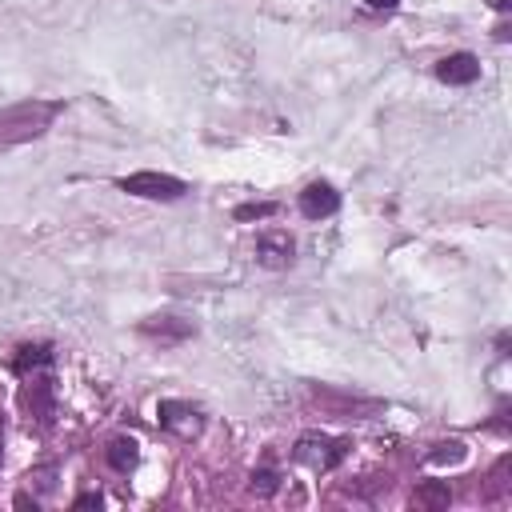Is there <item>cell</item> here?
<instances>
[{
  "instance_id": "cell-1",
  "label": "cell",
  "mask_w": 512,
  "mask_h": 512,
  "mask_svg": "<svg viewBox=\"0 0 512 512\" xmlns=\"http://www.w3.org/2000/svg\"><path fill=\"white\" fill-rule=\"evenodd\" d=\"M60 112H64V100H40V96L0 108V152L28 144V140H40L56 124Z\"/></svg>"
},
{
  "instance_id": "cell-2",
  "label": "cell",
  "mask_w": 512,
  "mask_h": 512,
  "mask_svg": "<svg viewBox=\"0 0 512 512\" xmlns=\"http://www.w3.org/2000/svg\"><path fill=\"white\" fill-rule=\"evenodd\" d=\"M116 188L128 196H144V200H180L188 192V184L168 172H132V176H120Z\"/></svg>"
},
{
  "instance_id": "cell-3",
  "label": "cell",
  "mask_w": 512,
  "mask_h": 512,
  "mask_svg": "<svg viewBox=\"0 0 512 512\" xmlns=\"http://www.w3.org/2000/svg\"><path fill=\"white\" fill-rule=\"evenodd\" d=\"M156 420H160L164 432H172L180 440H192V436L204 432V412L196 404H188V400H160Z\"/></svg>"
},
{
  "instance_id": "cell-4",
  "label": "cell",
  "mask_w": 512,
  "mask_h": 512,
  "mask_svg": "<svg viewBox=\"0 0 512 512\" xmlns=\"http://www.w3.org/2000/svg\"><path fill=\"white\" fill-rule=\"evenodd\" d=\"M348 440H328V436H300V444H296V460L300 464H308V468H316V472H328V468H336L344 456H348Z\"/></svg>"
},
{
  "instance_id": "cell-5",
  "label": "cell",
  "mask_w": 512,
  "mask_h": 512,
  "mask_svg": "<svg viewBox=\"0 0 512 512\" xmlns=\"http://www.w3.org/2000/svg\"><path fill=\"white\" fill-rule=\"evenodd\" d=\"M24 408L28 416H36L40 424H52V412H56V384H52V372L48 368H36L24 376Z\"/></svg>"
},
{
  "instance_id": "cell-6",
  "label": "cell",
  "mask_w": 512,
  "mask_h": 512,
  "mask_svg": "<svg viewBox=\"0 0 512 512\" xmlns=\"http://www.w3.org/2000/svg\"><path fill=\"white\" fill-rule=\"evenodd\" d=\"M144 340H152V344H160V348H172V344H184L188 336H196V324L192 320H184V316H172V312H160V316H148V320H140V328H136Z\"/></svg>"
},
{
  "instance_id": "cell-7",
  "label": "cell",
  "mask_w": 512,
  "mask_h": 512,
  "mask_svg": "<svg viewBox=\"0 0 512 512\" xmlns=\"http://www.w3.org/2000/svg\"><path fill=\"white\" fill-rule=\"evenodd\" d=\"M296 208H300L304 220H328V216L340 212V192H336L332 184H324V180H312V184L300 192Z\"/></svg>"
},
{
  "instance_id": "cell-8",
  "label": "cell",
  "mask_w": 512,
  "mask_h": 512,
  "mask_svg": "<svg viewBox=\"0 0 512 512\" xmlns=\"http://www.w3.org/2000/svg\"><path fill=\"white\" fill-rule=\"evenodd\" d=\"M292 256H296V240H292L288 232L268 228V232H260V236H256V260H260L264 268L280 272V268H288V264H292Z\"/></svg>"
},
{
  "instance_id": "cell-9",
  "label": "cell",
  "mask_w": 512,
  "mask_h": 512,
  "mask_svg": "<svg viewBox=\"0 0 512 512\" xmlns=\"http://www.w3.org/2000/svg\"><path fill=\"white\" fill-rule=\"evenodd\" d=\"M312 400L320 408H328L332 416H344V420H368L372 412H380V400H356V396H340V392H328V388H316Z\"/></svg>"
},
{
  "instance_id": "cell-10",
  "label": "cell",
  "mask_w": 512,
  "mask_h": 512,
  "mask_svg": "<svg viewBox=\"0 0 512 512\" xmlns=\"http://www.w3.org/2000/svg\"><path fill=\"white\" fill-rule=\"evenodd\" d=\"M480 76V60L472 52H452L444 60H436V80L440 84H452V88H464Z\"/></svg>"
},
{
  "instance_id": "cell-11",
  "label": "cell",
  "mask_w": 512,
  "mask_h": 512,
  "mask_svg": "<svg viewBox=\"0 0 512 512\" xmlns=\"http://www.w3.org/2000/svg\"><path fill=\"white\" fill-rule=\"evenodd\" d=\"M104 460H108V468H112V472L128 476V472L140 464V444H136L132 436H116V440H108V448H104Z\"/></svg>"
},
{
  "instance_id": "cell-12",
  "label": "cell",
  "mask_w": 512,
  "mask_h": 512,
  "mask_svg": "<svg viewBox=\"0 0 512 512\" xmlns=\"http://www.w3.org/2000/svg\"><path fill=\"white\" fill-rule=\"evenodd\" d=\"M412 504H416V508H424V512H440V508H448V504H452V488H448L444 480H424V484H416Z\"/></svg>"
},
{
  "instance_id": "cell-13",
  "label": "cell",
  "mask_w": 512,
  "mask_h": 512,
  "mask_svg": "<svg viewBox=\"0 0 512 512\" xmlns=\"http://www.w3.org/2000/svg\"><path fill=\"white\" fill-rule=\"evenodd\" d=\"M36 368H52V344H24L12 360V372L16 376H28Z\"/></svg>"
},
{
  "instance_id": "cell-14",
  "label": "cell",
  "mask_w": 512,
  "mask_h": 512,
  "mask_svg": "<svg viewBox=\"0 0 512 512\" xmlns=\"http://www.w3.org/2000/svg\"><path fill=\"white\" fill-rule=\"evenodd\" d=\"M508 468H512V456H500L496 464H492V472H488V484H484V500L488 504H496V500H504L508 492H512V480H508Z\"/></svg>"
},
{
  "instance_id": "cell-15",
  "label": "cell",
  "mask_w": 512,
  "mask_h": 512,
  "mask_svg": "<svg viewBox=\"0 0 512 512\" xmlns=\"http://www.w3.org/2000/svg\"><path fill=\"white\" fill-rule=\"evenodd\" d=\"M464 456H468L464 440H440V444L428 452V460H432V464H440V468H444V464H460Z\"/></svg>"
},
{
  "instance_id": "cell-16",
  "label": "cell",
  "mask_w": 512,
  "mask_h": 512,
  "mask_svg": "<svg viewBox=\"0 0 512 512\" xmlns=\"http://www.w3.org/2000/svg\"><path fill=\"white\" fill-rule=\"evenodd\" d=\"M236 220H268V216H276V204L272 200H256V204H240L236 212H232Z\"/></svg>"
},
{
  "instance_id": "cell-17",
  "label": "cell",
  "mask_w": 512,
  "mask_h": 512,
  "mask_svg": "<svg viewBox=\"0 0 512 512\" xmlns=\"http://www.w3.org/2000/svg\"><path fill=\"white\" fill-rule=\"evenodd\" d=\"M248 488H252L256 496H272V492L280 488V476H276L272 468H260V472H252V480H248Z\"/></svg>"
},
{
  "instance_id": "cell-18",
  "label": "cell",
  "mask_w": 512,
  "mask_h": 512,
  "mask_svg": "<svg viewBox=\"0 0 512 512\" xmlns=\"http://www.w3.org/2000/svg\"><path fill=\"white\" fill-rule=\"evenodd\" d=\"M100 504H104L100 492H84V496H76V508H100Z\"/></svg>"
},
{
  "instance_id": "cell-19",
  "label": "cell",
  "mask_w": 512,
  "mask_h": 512,
  "mask_svg": "<svg viewBox=\"0 0 512 512\" xmlns=\"http://www.w3.org/2000/svg\"><path fill=\"white\" fill-rule=\"evenodd\" d=\"M364 4H368L372 12H392V8L400 4V0H364Z\"/></svg>"
},
{
  "instance_id": "cell-20",
  "label": "cell",
  "mask_w": 512,
  "mask_h": 512,
  "mask_svg": "<svg viewBox=\"0 0 512 512\" xmlns=\"http://www.w3.org/2000/svg\"><path fill=\"white\" fill-rule=\"evenodd\" d=\"M492 4H496V12H508L512 8V0H492Z\"/></svg>"
},
{
  "instance_id": "cell-21",
  "label": "cell",
  "mask_w": 512,
  "mask_h": 512,
  "mask_svg": "<svg viewBox=\"0 0 512 512\" xmlns=\"http://www.w3.org/2000/svg\"><path fill=\"white\" fill-rule=\"evenodd\" d=\"M0 460H4V416H0Z\"/></svg>"
}]
</instances>
